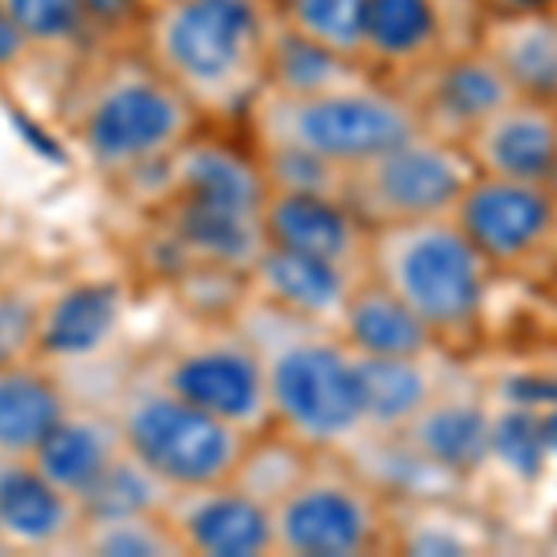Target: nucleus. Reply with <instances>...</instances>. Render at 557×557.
I'll return each mask as SVG.
<instances>
[{
    "mask_svg": "<svg viewBox=\"0 0 557 557\" xmlns=\"http://www.w3.org/2000/svg\"><path fill=\"white\" fill-rule=\"evenodd\" d=\"M64 123L89 172L115 186L149 183V194L172 152L205 127L190 101L134 45L94 52L71 71Z\"/></svg>",
    "mask_w": 557,
    "mask_h": 557,
    "instance_id": "nucleus-1",
    "label": "nucleus"
},
{
    "mask_svg": "<svg viewBox=\"0 0 557 557\" xmlns=\"http://www.w3.org/2000/svg\"><path fill=\"white\" fill-rule=\"evenodd\" d=\"M272 0H164L149 8L134 49L190 101L205 127L242 131L268 89Z\"/></svg>",
    "mask_w": 557,
    "mask_h": 557,
    "instance_id": "nucleus-2",
    "label": "nucleus"
},
{
    "mask_svg": "<svg viewBox=\"0 0 557 557\" xmlns=\"http://www.w3.org/2000/svg\"><path fill=\"white\" fill-rule=\"evenodd\" d=\"M235 320L264 361L275 431L317 454H343L364 435L361 364L335 327L286 317L253 298L238 301Z\"/></svg>",
    "mask_w": 557,
    "mask_h": 557,
    "instance_id": "nucleus-3",
    "label": "nucleus"
},
{
    "mask_svg": "<svg viewBox=\"0 0 557 557\" xmlns=\"http://www.w3.org/2000/svg\"><path fill=\"white\" fill-rule=\"evenodd\" d=\"M364 272L424 320L438 349L472 343L487 317L494 272L454 215L372 227Z\"/></svg>",
    "mask_w": 557,
    "mask_h": 557,
    "instance_id": "nucleus-4",
    "label": "nucleus"
},
{
    "mask_svg": "<svg viewBox=\"0 0 557 557\" xmlns=\"http://www.w3.org/2000/svg\"><path fill=\"white\" fill-rule=\"evenodd\" d=\"M417 131L420 120L406 89L383 78H364L312 97H283L264 89L242 123V134L253 146L305 149L338 172L380 157Z\"/></svg>",
    "mask_w": 557,
    "mask_h": 557,
    "instance_id": "nucleus-5",
    "label": "nucleus"
},
{
    "mask_svg": "<svg viewBox=\"0 0 557 557\" xmlns=\"http://www.w3.org/2000/svg\"><path fill=\"white\" fill-rule=\"evenodd\" d=\"M108 412L120 428L123 450L172 491L227 483L249 443L246 431L190 406L152 372L123 383Z\"/></svg>",
    "mask_w": 557,
    "mask_h": 557,
    "instance_id": "nucleus-6",
    "label": "nucleus"
},
{
    "mask_svg": "<svg viewBox=\"0 0 557 557\" xmlns=\"http://www.w3.org/2000/svg\"><path fill=\"white\" fill-rule=\"evenodd\" d=\"M275 554L354 557L391 546L394 513L343 454H317L309 472L272 506Z\"/></svg>",
    "mask_w": 557,
    "mask_h": 557,
    "instance_id": "nucleus-7",
    "label": "nucleus"
},
{
    "mask_svg": "<svg viewBox=\"0 0 557 557\" xmlns=\"http://www.w3.org/2000/svg\"><path fill=\"white\" fill-rule=\"evenodd\" d=\"M149 372L178 398L246 435L272 428L264 361L253 338L238 327L235 312L231 320H209L194 335L175 338L172 346L160 349Z\"/></svg>",
    "mask_w": 557,
    "mask_h": 557,
    "instance_id": "nucleus-8",
    "label": "nucleus"
},
{
    "mask_svg": "<svg viewBox=\"0 0 557 557\" xmlns=\"http://www.w3.org/2000/svg\"><path fill=\"white\" fill-rule=\"evenodd\" d=\"M475 164L461 141L417 131L380 157L349 168L343 197L368 227L450 215L472 183Z\"/></svg>",
    "mask_w": 557,
    "mask_h": 557,
    "instance_id": "nucleus-9",
    "label": "nucleus"
},
{
    "mask_svg": "<svg viewBox=\"0 0 557 557\" xmlns=\"http://www.w3.org/2000/svg\"><path fill=\"white\" fill-rule=\"evenodd\" d=\"M450 215L494 275L532 272L557 249V205L546 183L475 172Z\"/></svg>",
    "mask_w": 557,
    "mask_h": 557,
    "instance_id": "nucleus-10",
    "label": "nucleus"
},
{
    "mask_svg": "<svg viewBox=\"0 0 557 557\" xmlns=\"http://www.w3.org/2000/svg\"><path fill=\"white\" fill-rule=\"evenodd\" d=\"M401 89L417 108L420 131L461 141V146L487 115L498 112L509 97H517L506 75L494 67V60L475 41L450 45L443 57L417 71Z\"/></svg>",
    "mask_w": 557,
    "mask_h": 557,
    "instance_id": "nucleus-11",
    "label": "nucleus"
},
{
    "mask_svg": "<svg viewBox=\"0 0 557 557\" xmlns=\"http://www.w3.org/2000/svg\"><path fill=\"white\" fill-rule=\"evenodd\" d=\"M183 554L205 557H260L275 554L272 506H264L238 483L172 491L160 509Z\"/></svg>",
    "mask_w": 557,
    "mask_h": 557,
    "instance_id": "nucleus-12",
    "label": "nucleus"
},
{
    "mask_svg": "<svg viewBox=\"0 0 557 557\" xmlns=\"http://www.w3.org/2000/svg\"><path fill=\"white\" fill-rule=\"evenodd\" d=\"M123 317H127V294L115 278H71L41 298L34 357L49 368L97 361L115 343Z\"/></svg>",
    "mask_w": 557,
    "mask_h": 557,
    "instance_id": "nucleus-13",
    "label": "nucleus"
},
{
    "mask_svg": "<svg viewBox=\"0 0 557 557\" xmlns=\"http://www.w3.org/2000/svg\"><path fill=\"white\" fill-rule=\"evenodd\" d=\"M454 45L443 0H368L357 57L375 78L406 86Z\"/></svg>",
    "mask_w": 557,
    "mask_h": 557,
    "instance_id": "nucleus-14",
    "label": "nucleus"
},
{
    "mask_svg": "<svg viewBox=\"0 0 557 557\" xmlns=\"http://www.w3.org/2000/svg\"><path fill=\"white\" fill-rule=\"evenodd\" d=\"M487 431L491 394L472 383L443 380L428 406L398 435L417 454H424L438 472H446L454 483H465L487 472Z\"/></svg>",
    "mask_w": 557,
    "mask_h": 557,
    "instance_id": "nucleus-15",
    "label": "nucleus"
},
{
    "mask_svg": "<svg viewBox=\"0 0 557 557\" xmlns=\"http://www.w3.org/2000/svg\"><path fill=\"white\" fill-rule=\"evenodd\" d=\"M364 272L343 268L335 260H320L309 253H294L283 246H268L246 268V298L298 317L309 323L335 327L346 309L349 290Z\"/></svg>",
    "mask_w": 557,
    "mask_h": 557,
    "instance_id": "nucleus-16",
    "label": "nucleus"
},
{
    "mask_svg": "<svg viewBox=\"0 0 557 557\" xmlns=\"http://www.w3.org/2000/svg\"><path fill=\"white\" fill-rule=\"evenodd\" d=\"M368 223L354 212L343 194H301L272 190L264 201V242L294 253L335 260L343 268L364 272Z\"/></svg>",
    "mask_w": 557,
    "mask_h": 557,
    "instance_id": "nucleus-17",
    "label": "nucleus"
},
{
    "mask_svg": "<svg viewBox=\"0 0 557 557\" xmlns=\"http://www.w3.org/2000/svg\"><path fill=\"white\" fill-rule=\"evenodd\" d=\"M83 506L30 457H0V550H75Z\"/></svg>",
    "mask_w": 557,
    "mask_h": 557,
    "instance_id": "nucleus-18",
    "label": "nucleus"
},
{
    "mask_svg": "<svg viewBox=\"0 0 557 557\" xmlns=\"http://www.w3.org/2000/svg\"><path fill=\"white\" fill-rule=\"evenodd\" d=\"M480 175L546 183L557 160V104L535 97H509L465 138Z\"/></svg>",
    "mask_w": 557,
    "mask_h": 557,
    "instance_id": "nucleus-19",
    "label": "nucleus"
},
{
    "mask_svg": "<svg viewBox=\"0 0 557 557\" xmlns=\"http://www.w3.org/2000/svg\"><path fill=\"white\" fill-rule=\"evenodd\" d=\"M472 41L494 60L517 97L557 104V15L487 12Z\"/></svg>",
    "mask_w": 557,
    "mask_h": 557,
    "instance_id": "nucleus-20",
    "label": "nucleus"
},
{
    "mask_svg": "<svg viewBox=\"0 0 557 557\" xmlns=\"http://www.w3.org/2000/svg\"><path fill=\"white\" fill-rule=\"evenodd\" d=\"M335 331L357 357H424L438 349L424 320L368 272L349 290Z\"/></svg>",
    "mask_w": 557,
    "mask_h": 557,
    "instance_id": "nucleus-21",
    "label": "nucleus"
},
{
    "mask_svg": "<svg viewBox=\"0 0 557 557\" xmlns=\"http://www.w3.org/2000/svg\"><path fill=\"white\" fill-rule=\"evenodd\" d=\"M120 450H123V438H120V428H115L112 412L71 406L64 412V420L41 438V446L30 454V461L38 465L60 491H67L71 498L78 502Z\"/></svg>",
    "mask_w": 557,
    "mask_h": 557,
    "instance_id": "nucleus-22",
    "label": "nucleus"
},
{
    "mask_svg": "<svg viewBox=\"0 0 557 557\" xmlns=\"http://www.w3.org/2000/svg\"><path fill=\"white\" fill-rule=\"evenodd\" d=\"M75 406L45 361L0 364V457H30Z\"/></svg>",
    "mask_w": 557,
    "mask_h": 557,
    "instance_id": "nucleus-23",
    "label": "nucleus"
},
{
    "mask_svg": "<svg viewBox=\"0 0 557 557\" xmlns=\"http://www.w3.org/2000/svg\"><path fill=\"white\" fill-rule=\"evenodd\" d=\"M435 357L438 349L424 357H357V364H361L364 431L394 435V431L409 428V420L443 386Z\"/></svg>",
    "mask_w": 557,
    "mask_h": 557,
    "instance_id": "nucleus-24",
    "label": "nucleus"
},
{
    "mask_svg": "<svg viewBox=\"0 0 557 557\" xmlns=\"http://www.w3.org/2000/svg\"><path fill=\"white\" fill-rule=\"evenodd\" d=\"M375 78L357 57L331 49L323 41H312L305 34L278 23L272 52H268V94L283 97H312L327 89H343L354 83Z\"/></svg>",
    "mask_w": 557,
    "mask_h": 557,
    "instance_id": "nucleus-25",
    "label": "nucleus"
},
{
    "mask_svg": "<svg viewBox=\"0 0 557 557\" xmlns=\"http://www.w3.org/2000/svg\"><path fill=\"white\" fill-rule=\"evenodd\" d=\"M487 472L513 483V487H539V483L546 480L550 465H546L539 409L491 398Z\"/></svg>",
    "mask_w": 557,
    "mask_h": 557,
    "instance_id": "nucleus-26",
    "label": "nucleus"
},
{
    "mask_svg": "<svg viewBox=\"0 0 557 557\" xmlns=\"http://www.w3.org/2000/svg\"><path fill=\"white\" fill-rule=\"evenodd\" d=\"M30 41L34 57L64 60L75 71L97 52L78 0H0Z\"/></svg>",
    "mask_w": 557,
    "mask_h": 557,
    "instance_id": "nucleus-27",
    "label": "nucleus"
},
{
    "mask_svg": "<svg viewBox=\"0 0 557 557\" xmlns=\"http://www.w3.org/2000/svg\"><path fill=\"white\" fill-rule=\"evenodd\" d=\"M168 494H172V487L164 480H157L134 454L120 450L112 457V465L94 480V487L78 498V506H83V520L146 517L164 509Z\"/></svg>",
    "mask_w": 557,
    "mask_h": 557,
    "instance_id": "nucleus-28",
    "label": "nucleus"
},
{
    "mask_svg": "<svg viewBox=\"0 0 557 557\" xmlns=\"http://www.w3.org/2000/svg\"><path fill=\"white\" fill-rule=\"evenodd\" d=\"M312 461H317V450L301 446L298 438L283 435V431L268 428V431H260V435H249L231 483H238L242 491L253 494L264 506H275V502L309 472Z\"/></svg>",
    "mask_w": 557,
    "mask_h": 557,
    "instance_id": "nucleus-29",
    "label": "nucleus"
},
{
    "mask_svg": "<svg viewBox=\"0 0 557 557\" xmlns=\"http://www.w3.org/2000/svg\"><path fill=\"white\" fill-rule=\"evenodd\" d=\"M394 550L406 554H472L483 546L480 520L461 517L438 498L412 502L409 520H394Z\"/></svg>",
    "mask_w": 557,
    "mask_h": 557,
    "instance_id": "nucleus-30",
    "label": "nucleus"
},
{
    "mask_svg": "<svg viewBox=\"0 0 557 557\" xmlns=\"http://www.w3.org/2000/svg\"><path fill=\"white\" fill-rule=\"evenodd\" d=\"M75 550L101 557H164L183 554L168 520L160 513L120 517V520H83L75 539Z\"/></svg>",
    "mask_w": 557,
    "mask_h": 557,
    "instance_id": "nucleus-31",
    "label": "nucleus"
},
{
    "mask_svg": "<svg viewBox=\"0 0 557 557\" xmlns=\"http://www.w3.org/2000/svg\"><path fill=\"white\" fill-rule=\"evenodd\" d=\"M272 4L283 26H290V30H298L312 41L331 45V49L346 52V57H357L368 0H272Z\"/></svg>",
    "mask_w": 557,
    "mask_h": 557,
    "instance_id": "nucleus-32",
    "label": "nucleus"
},
{
    "mask_svg": "<svg viewBox=\"0 0 557 557\" xmlns=\"http://www.w3.org/2000/svg\"><path fill=\"white\" fill-rule=\"evenodd\" d=\"M264 168L268 190H301V194H343L346 172L294 146H253Z\"/></svg>",
    "mask_w": 557,
    "mask_h": 557,
    "instance_id": "nucleus-33",
    "label": "nucleus"
},
{
    "mask_svg": "<svg viewBox=\"0 0 557 557\" xmlns=\"http://www.w3.org/2000/svg\"><path fill=\"white\" fill-rule=\"evenodd\" d=\"M38 312L41 298L26 286H0V364L34 361L38 349Z\"/></svg>",
    "mask_w": 557,
    "mask_h": 557,
    "instance_id": "nucleus-34",
    "label": "nucleus"
},
{
    "mask_svg": "<svg viewBox=\"0 0 557 557\" xmlns=\"http://www.w3.org/2000/svg\"><path fill=\"white\" fill-rule=\"evenodd\" d=\"M78 8H83V20L89 26V38H94L97 52L134 45L149 15L146 0H78Z\"/></svg>",
    "mask_w": 557,
    "mask_h": 557,
    "instance_id": "nucleus-35",
    "label": "nucleus"
},
{
    "mask_svg": "<svg viewBox=\"0 0 557 557\" xmlns=\"http://www.w3.org/2000/svg\"><path fill=\"white\" fill-rule=\"evenodd\" d=\"M491 398L546 409L550 401H557V372L554 368H513V372H502L498 391Z\"/></svg>",
    "mask_w": 557,
    "mask_h": 557,
    "instance_id": "nucleus-36",
    "label": "nucleus"
},
{
    "mask_svg": "<svg viewBox=\"0 0 557 557\" xmlns=\"http://www.w3.org/2000/svg\"><path fill=\"white\" fill-rule=\"evenodd\" d=\"M34 49H30V41L23 38V30L15 26V20L8 15V8L0 4V83L4 78H15L23 67H30L34 64Z\"/></svg>",
    "mask_w": 557,
    "mask_h": 557,
    "instance_id": "nucleus-37",
    "label": "nucleus"
},
{
    "mask_svg": "<svg viewBox=\"0 0 557 557\" xmlns=\"http://www.w3.org/2000/svg\"><path fill=\"white\" fill-rule=\"evenodd\" d=\"M539 424H543V446H546V465L557 472V401L546 409H539Z\"/></svg>",
    "mask_w": 557,
    "mask_h": 557,
    "instance_id": "nucleus-38",
    "label": "nucleus"
},
{
    "mask_svg": "<svg viewBox=\"0 0 557 557\" xmlns=\"http://www.w3.org/2000/svg\"><path fill=\"white\" fill-rule=\"evenodd\" d=\"M491 12H524V15H557V0H494Z\"/></svg>",
    "mask_w": 557,
    "mask_h": 557,
    "instance_id": "nucleus-39",
    "label": "nucleus"
},
{
    "mask_svg": "<svg viewBox=\"0 0 557 557\" xmlns=\"http://www.w3.org/2000/svg\"><path fill=\"white\" fill-rule=\"evenodd\" d=\"M494 0H443L446 15H450V30H454V12H469L472 20H480V15L491 12Z\"/></svg>",
    "mask_w": 557,
    "mask_h": 557,
    "instance_id": "nucleus-40",
    "label": "nucleus"
},
{
    "mask_svg": "<svg viewBox=\"0 0 557 557\" xmlns=\"http://www.w3.org/2000/svg\"><path fill=\"white\" fill-rule=\"evenodd\" d=\"M546 190H550V197H554V205H557V160H554L550 175H546Z\"/></svg>",
    "mask_w": 557,
    "mask_h": 557,
    "instance_id": "nucleus-41",
    "label": "nucleus"
},
{
    "mask_svg": "<svg viewBox=\"0 0 557 557\" xmlns=\"http://www.w3.org/2000/svg\"><path fill=\"white\" fill-rule=\"evenodd\" d=\"M550 272H554V286H557V249H554V257H550Z\"/></svg>",
    "mask_w": 557,
    "mask_h": 557,
    "instance_id": "nucleus-42",
    "label": "nucleus"
},
{
    "mask_svg": "<svg viewBox=\"0 0 557 557\" xmlns=\"http://www.w3.org/2000/svg\"><path fill=\"white\" fill-rule=\"evenodd\" d=\"M554 550H557V543H554Z\"/></svg>",
    "mask_w": 557,
    "mask_h": 557,
    "instance_id": "nucleus-43",
    "label": "nucleus"
}]
</instances>
